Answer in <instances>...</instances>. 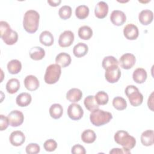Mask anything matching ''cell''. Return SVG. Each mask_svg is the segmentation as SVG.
<instances>
[{
  "label": "cell",
  "instance_id": "ba28073f",
  "mask_svg": "<svg viewBox=\"0 0 154 154\" xmlns=\"http://www.w3.org/2000/svg\"><path fill=\"white\" fill-rule=\"evenodd\" d=\"M84 114V111L80 105L72 103L69 105L67 108V115L73 120H80Z\"/></svg>",
  "mask_w": 154,
  "mask_h": 154
},
{
  "label": "cell",
  "instance_id": "ffe728a7",
  "mask_svg": "<svg viewBox=\"0 0 154 154\" xmlns=\"http://www.w3.org/2000/svg\"><path fill=\"white\" fill-rule=\"evenodd\" d=\"M141 142L145 146H150L153 144L154 132L153 130H146L141 135Z\"/></svg>",
  "mask_w": 154,
  "mask_h": 154
},
{
  "label": "cell",
  "instance_id": "4dcf8cb0",
  "mask_svg": "<svg viewBox=\"0 0 154 154\" xmlns=\"http://www.w3.org/2000/svg\"><path fill=\"white\" fill-rule=\"evenodd\" d=\"M96 139L95 132L91 129H86L81 134V140L85 143L90 144L93 143Z\"/></svg>",
  "mask_w": 154,
  "mask_h": 154
},
{
  "label": "cell",
  "instance_id": "d6986e66",
  "mask_svg": "<svg viewBox=\"0 0 154 154\" xmlns=\"http://www.w3.org/2000/svg\"><path fill=\"white\" fill-rule=\"evenodd\" d=\"M82 97V92L76 88L70 89L66 93V99L71 102H78L81 99Z\"/></svg>",
  "mask_w": 154,
  "mask_h": 154
},
{
  "label": "cell",
  "instance_id": "484cf974",
  "mask_svg": "<svg viewBox=\"0 0 154 154\" xmlns=\"http://www.w3.org/2000/svg\"><path fill=\"white\" fill-rule=\"evenodd\" d=\"M20 88V82L16 78H11L6 84V90L10 94L16 93Z\"/></svg>",
  "mask_w": 154,
  "mask_h": 154
},
{
  "label": "cell",
  "instance_id": "8fae6325",
  "mask_svg": "<svg viewBox=\"0 0 154 154\" xmlns=\"http://www.w3.org/2000/svg\"><path fill=\"white\" fill-rule=\"evenodd\" d=\"M74 34L71 31H64L62 32L58 39V45L60 47L67 48L70 46L74 41Z\"/></svg>",
  "mask_w": 154,
  "mask_h": 154
},
{
  "label": "cell",
  "instance_id": "ac0fdd59",
  "mask_svg": "<svg viewBox=\"0 0 154 154\" xmlns=\"http://www.w3.org/2000/svg\"><path fill=\"white\" fill-rule=\"evenodd\" d=\"M70 55L66 52H61L58 54L55 57V63L61 67L64 68L69 66L71 63Z\"/></svg>",
  "mask_w": 154,
  "mask_h": 154
},
{
  "label": "cell",
  "instance_id": "277c9868",
  "mask_svg": "<svg viewBox=\"0 0 154 154\" xmlns=\"http://www.w3.org/2000/svg\"><path fill=\"white\" fill-rule=\"evenodd\" d=\"M112 119V116L111 112L99 108L93 110L90 114V122L96 126H103L109 122Z\"/></svg>",
  "mask_w": 154,
  "mask_h": 154
},
{
  "label": "cell",
  "instance_id": "d4e9b609",
  "mask_svg": "<svg viewBox=\"0 0 154 154\" xmlns=\"http://www.w3.org/2000/svg\"><path fill=\"white\" fill-rule=\"evenodd\" d=\"M88 51V46L84 43L79 42L73 47V53L75 57L80 58L85 56L87 54Z\"/></svg>",
  "mask_w": 154,
  "mask_h": 154
},
{
  "label": "cell",
  "instance_id": "4fadbf2b",
  "mask_svg": "<svg viewBox=\"0 0 154 154\" xmlns=\"http://www.w3.org/2000/svg\"><path fill=\"white\" fill-rule=\"evenodd\" d=\"M110 20L114 25L121 26L126 22V16L122 11L116 10L111 13Z\"/></svg>",
  "mask_w": 154,
  "mask_h": 154
},
{
  "label": "cell",
  "instance_id": "5b68a950",
  "mask_svg": "<svg viewBox=\"0 0 154 154\" xmlns=\"http://www.w3.org/2000/svg\"><path fill=\"white\" fill-rule=\"evenodd\" d=\"M125 93L128 97L131 105L133 106H138L142 103L143 96L136 86L133 85H128L125 88Z\"/></svg>",
  "mask_w": 154,
  "mask_h": 154
},
{
  "label": "cell",
  "instance_id": "9a60e30c",
  "mask_svg": "<svg viewBox=\"0 0 154 154\" xmlns=\"http://www.w3.org/2000/svg\"><path fill=\"white\" fill-rule=\"evenodd\" d=\"M108 13V5L104 1H99L95 7L94 14L99 19L105 18Z\"/></svg>",
  "mask_w": 154,
  "mask_h": 154
},
{
  "label": "cell",
  "instance_id": "8d00e7d4",
  "mask_svg": "<svg viewBox=\"0 0 154 154\" xmlns=\"http://www.w3.org/2000/svg\"><path fill=\"white\" fill-rule=\"evenodd\" d=\"M44 149L47 152H53L57 147V142L53 139H49L46 140L43 144Z\"/></svg>",
  "mask_w": 154,
  "mask_h": 154
},
{
  "label": "cell",
  "instance_id": "1f68e13d",
  "mask_svg": "<svg viewBox=\"0 0 154 154\" xmlns=\"http://www.w3.org/2000/svg\"><path fill=\"white\" fill-rule=\"evenodd\" d=\"M89 14V8L85 5L78 6L75 9V15L79 19H84Z\"/></svg>",
  "mask_w": 154,
  "mask_h": 154
},
{
  "label": "cell",
  "instance_id": "b9f144b4",
  "mask_svg": "<svg viewBox=\"0 0 154 154\" xmlns=\"http://www.w3.org/2000/svg\"><path fill=\"white\" fill-rule=\"evenodd\" d=\"M48 3L52 7H57L58 5H59V4L61 2V0H48Z\"/></svg>",
  "mask_w": 154,
  "mask_h": 154
},
{
  "label": "cell",
  "instance_id": "cb8c5ba5",
  "mask_svg": "<svg viewBox=\"0 0 154 154\" xmlns=\"http://www.w3.org/2000/svg\"><path fill=\"white\" fill-rule=\"evenodd\" d=\"M29 57L31 59L37 61L43 58L45 55V50L39 46H34L31 48L29 52Z\"/></svg>",
  "mask_w": 154,
  "mask_h": 154
},
{
  "label": "cell",
  "instance_id": "9c48e42d",
  "mask_svg": "<svg viewBox=\"0 0 154 154\" xmlns=\"http://www.w3.org/2000/svg\"><path fill=\"white\" fill-rule=\"evenodd\" d=\"M136 58L135 55L131 53H126L121 56L119 64L124 69H130L135 64Z\"/></svg>",
  "mask_w": 154,
  "mask_h": 154
},
{
  "label": "cell",
  "instance_id": "60d3db41",
  "mask_svg": "<svg viewBox=\"0 0 154 154\" xmlns=\"http://www.w3.org/2000/svg\"><path fill=\"white\" fill-rule=\"evenodd\" d=\"M109 153H131V151L125 150L124 149L114 148L109 152Z\"/></svg>",
  "mask_w": 154,
  "mask_h": 154
},
{
  "label": "cell",
  "instance_id": "3957f363",
  "mask_svg": "<svg viewBox=\"0 0 154 154\" xmlns=\"http://www.w3.org/2000/svg\"><path fill=\"white\" fill-rule=\"evenodd\" d=\"M114 138L116 143L121 145L126 150H131L136 144L135 138L125 131H118L115 134Z\"/></svg>",
  "mask_w": 154,
  "mask_h": 154
},
{
  "label": "cell",
  "instance_id": "30bf717a",
  "mask_svg": "<svg viewBox=\"0 0 154 154\" xmlns=\"http://www.w3.org/2000/svg\"><path fill=\"white\" fill-rule=\"evenodd\" d=\"M10 125L12 127H17L21 125L24 120L23 113L19 110L11 111L8 114Z\"/></svg>",
  "mask_w": 154,
  "mask_h": 154
},
{
  "label": "cell",
  "instance_id": "6da1fadb",
  "mask_svg": "<svg viewBox=\"0 0 154 154\" xmlns=\"http://www.w3.org/2000/svg\"><path fill=\"white\" fill-rule=\"evenodd\" d=\"M39 13L34 10L26 11L23 16V26L28 33H34L37 31L39 25Z\"/></svg>",
  "mask_w": 154,
  "mask_h": 154
},
{
  "label": "cell",
  "instance_id": "d590c367",
  "mask_svg": "<svg viewBox=\"0 0 154 154\" xmlns=\"http://www.w3.org/2000/svg\"><path fill=\"white\" fill-rule=\"evenodd\" d=\"M112 65H119V61L114 57L107 56L103 58L102 61V66L104 69Z\"/></svg>",
  "mask_w": 154,
  "mask_h": 154
},
{
  "label": "cell",
  "instance_id": "7402d4cb",
  "mask_svg": "<svg viewBox=\"0 0 154 154\" xmlns=\"http://www.w3.org/2000/svg\"><path fill=\"white\" fill-rule=\"evenodd\" d=\"M39 40L42 45L46 46H50L53 45L54 38L51 32L48 31H44L41 32L39 36Z\"/></svg>",
  "mask_w": 154,
  "mask_h": 154
},
{
  "label": "cell",
  "instance_id": "f546056e",
  "mask_svg": "<svg viewBox=\"0 0 154 154\" xmlns=\"http://www.w3.org/2000/svg\"><path fill=\"white\" fill-rule=\"evenodd\" d=\"M84 103L85 108L91 112L99 108V105L97 104L94 96L93 95L87 96L84 99Z\"/></svg>",
  "mask_w": 154,
  "mask_h": 154
},
{
  "label": "cell",
  "instance_id": "f35d334b",
  "mask_svg": "<svg viewBox=\"0 0 154 154\" xmlns=\"http://www.w3.org/2000/svg\"><path fill=\"white\" fill-rule=\"evenodd\" d=\"M0 117V129L1 131H2L8 128V125H10V123L8 117H5L2 114H1Z\"/></svg>",
  "mask_w": 154,
  "mask_h": 154
},
{
  "label": "cell",
  "instance_id": "7c38bea8",
  "mask_svg": "<svg viewBox=\"0 0 154 154\" xmlns=\"http://www.w3.org/2000/svg\"><path fill=\"white\" fill-rule=\"evenodd\" d=\"M123 34L127 39L133 40L137 39L138 37L139 31L136 25L133 23H129L125 26Z\"/></svg>",
  "mask_w": 154,
  "mask_h": 154
},
{
  "label": "cell",
  "instance_id": "ab89813d",
  "mask_svg": "<svg viewBox=\"0 0 154 154\" xmlns=\"http://www.w3.org/2000/svg\"><path fill=\"white\" fill-rule=\"evenodd\" d=\"M71 152L73 154H85L86 153V151L85 148L82 146L77 144L72 147Z\"/></svg>",
  "mask_w": 154,
  "mask_h": 154
},
{
  "label": "cell",
  "instance_id": "e0dca14e",
  "mask_svg": "<svg viewBox=\"0 0 154 154\" xmlns=\"http://www.w3.org/2000/svg\"><path fill=\"white\" fill-rule=\"evenodd\" d=\"M153 13L150 10H143L138 15V20L143 25H149L153 20Z\"/></svg>",
  "mask_w": 154,
  "mask_h": 154
},
{
  "label": "cell",
  "instance_id": "44dd1931",
  "mask_svg": "<svg viewBox=\"0 0 154 154\" xmlns=\"http://www.w3.org/2000/svg\"><path fill=\"white\" fill-rule=\"evenodd\" d=\"M147 72L143 68L136 69L132 74L134 81L138 84H143L147 79Z\"/></svg>",
  "mask_w": 154,
  "mask_h": 154
},
{
  "label": "cell",
  "instance_id": "603a6c76",
  "mask_svg": "<svg viewBox=\"0 0 154 154\" xmlns=\"http://www.w3.org/2000/svg\"><path fill=\"white\" fill-rule=\"evenodd\" d=\"M32 97L30 94L28 93L23 92L19 94L16 99V103L21 107H25L28 106L31 102Z\"/></svg>",
  "mask_w": 154,
  "mask_h": 154
},
{
  "label": "cell",
  "instance_id": "836d02e7",
  "mask_svg": "<svg viewBox=\"0 0 154 154\" xmlns=\"http://www.w3.org/2000/svg\"><path fill=\"white\" fill-rule=\"evenodd\" d=\"M94 97L99 105H106L108 103L109 100V97L108 94L103 91H98L94 96Z\"/></svg>",
  "mask_w": 154,
  "mask_h": 154
},
{
  "label": "cell",
  "instance_id": "7bdbcfd3",
  "mask_svg": "<svg viewBox=\"0 0 154 154\" xmlns=\"http://www.w3.org/2000/svg\"><path fill=\"white\" fill-rule=\"evenodd\" d=\"M153 93H152L150 96V97H149L148 99V102H147V105H148V107L149 108H150L152 111H153Z\"/></svg>",
  "mask_w": 154,
  "mask_h": 154
},
{
  "label": "cell",
  "instance_id": "8992f818",
  "mask_svg": "<svg viewBox=\"0 0 154 154\" xmlns=\"http://www.w3.org/2000/svg\"><path fill=\"white\" fill-rule=\"evenodd\" d=\"M61 74V67L57 64H52L46 68L44 76L45 81L48 84H55L59 80Z\"/></svg>",
  "mask_w": 154,
  "mask_h": 154
},
{
  "label": "cell",
  "instance_id": "d6a6232c",
  "mask_svg": "<svg viewBox=\"0 0 154 154\" xmlns=\"http://www.w3.org/2000/svg\"><path fill=\"white\" fill-rule=\"evenodd\" d=\"M112 105L117 110H123L127 107L126 100L122 97L117 96L113 99Z\"/></svg>",
  "mask_w": 154,
  "mask_h": 154
},
{
  "label": "cell",
  "instance_id": "4316f807",
  "mask_svg": "<svg viewBox=\"0 0 154 154\" xmlns=\"http://www.w3.org/2000/svg\"><path fill=\"white\" fill-rule=\"evenodd\" d=\"M7 69L10 73L15 75L20 72L22 69V64L18 60H12L7 64Z\"/></svg>",
  "mask_w": 154,
  "mask_h": 154
},
{
  "label": "cell",
  "instance_id": "83f0119b",
  "mask_svg": "<svg viewBox=\"0 0 154 154\" xmlns=\"http://www.w3.org/2000/svg\"><path fill=\"white\" fill-rule=\"evenodd\" d=\"M63 113V106L59 103L52 104L49 108V114L54 119H60Z\"/></svg>",
  "mask_w": 154,
  "mask_h": 154
},
{
  "label": "cell",
  "instance_id": "f1b7e54d",
  "mask_svg": "<svg viewBox=\"0 0 154 154\" xmlns=\"http://www.w3.org/2000/svg\"><path fill=\"white\" fill-rule=\"evenodd\" d=\"M78 36L82 40H89L93 35L92 29L87 25L81 26L78 31Z\"/></svg>",
  "mask_w": 154,
  "mask_h": 154
},
{
  "label": "cell",
  "instance_id": "5bb4252c",
  "mask_svg": "<svg viewBox=\"0 0 154 154\" xmlns=\"http://www.w3.org/2000/svg\"><path fill=\"white\" fill-rule=\"evenodd\" d=\"M9 140L11 143L14 146H20L25 141V136L24 134L20 131H15L11 133Z\"/></svg>",
  "mask_w": 154,
  "mask_h": 154
},
{
  "label": "cell",
  "instance_id": "e575fe53",
  "mask_svg": "<svg viewBox=\"0 0 154 154\" xmlns=\"http://www.w3.org/2000/svg\"><path fill=\"white\" fill-rule=\"evenodd\" d=\"M72 13V8L69 5H63L62 6L58 11V14L63 20H67L71 17Z\"/></svg>",
  "mask_w": 154,
  "mask_h": 154
},
{
  "label": "cell",
  "instance_id": "7a4b0ae2",
  "mask_svg": "<svg viewBox=\"0 0 154 154\" xmlns=\"http://www.w3.org/2000/svg\"><path fill=\"white\" fill-rule=\"evenodd\" d=\"M0 34L4 42L7 45H13L18 40V34L13 31L5 21L0 22Z\"/></svg>",
  "mask_w": 154,
  "mask_h": 154
},
{
  "label": "cell",
  "instance_id": "74e56055",
  "mask_svg": "<svg viewBox=\"0 0 154 154\" xmlns=\"http://www.w3.org/2000/svg\"><path fill=\"white\" fill-rule=\"evenodd\" d=\"M26 152L28 154H37L40 150V147L37 143H30L26 147Z\"/></svg>",
  "mask_w": 154,
  "mask_h": 154
},
{
  "label": "cell",
  "instance_id": "52a82bcc",
  "mask_svg": "<svg viewBox=\"0 0 154 154\" xmlns=\"http://www.w3.org/2000/svg\"><path fill=\"white\" fill-rule=\"evenodd\" d=\"M105 70V77L108 82L115 83L119 80L121 76V71L118 65L111 66Z\"/></svg>",
  "mask_w": 154,
  "mask_h": 154
},
{
  "label": "cell",
  "instance_id": "2e32d148",
  "mask_svg": "<svg viewBox=\"0 0 154 154\" xmlns=\"http://www.w3.org/2000/svg\"><path fill=\"white\" fill-rule=\"evenodd\" d=\"M24 85L29 91L36 90L40 85L39 81L37 78L34 75H28L24 79Z\"/></svg>",
  "mask_w": 154,
  "mask_h": 154
}]
</instances>
